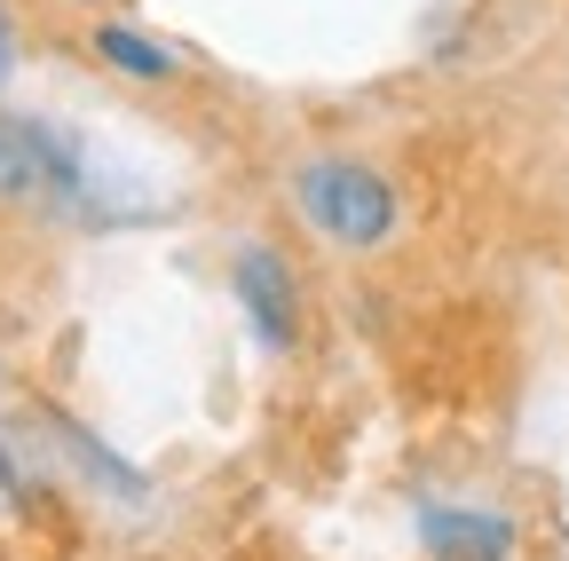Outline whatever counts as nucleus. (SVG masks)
Returning a JSON list of instances; mask_svg holds the SVG:
<instances>
[{
    "mask_svg": "<svg viewBox=\"0 0 569 561\" xmlns=\"http://www.w3.org/2000/svg\"><path fill=\"white\" fill-rule=\"evenodd\" d=\"M293 206H301V222L340 246V253H380L403 222V198L396 182L372 167V159H309L293 174Z\"/></svg>",
    "mask_w": 569,
    "mask_h": 561,
    "instance_id": "obj_1",
    "label": "nucleus"
},
{
    "mask_svg": "<svg viewBox=\"0 0 569 561\" xmlns=\"http://www.w3.org/2000/svg\"><path fill=\"white\" fill-rule=\"evenodd\" d=\"M88 151L71 143L63 127L32 119V111H0V198L17 206H71V214H88Z\"/></svg>",
    "mask_w": 569,
    "mask_h": 561,
    "instance_id": "obj_2",
    "label": "nucleus"
},
{
    "mask_svg": "<svg viewBox=\"0 0 569 561\" xmlns=\"http://www.w3.org/2000/svg\"><path fill=\"white\" fill-rule=\"evenodd\" d=\"M230 293L246 309V332L269 348V357H284V348L301 340V277H293V261H284L277 246L246 238L230 253Z\"/></svg>",
    "mask_w": 569,
    "mask_h": 561,
    "instance_id": "obj_3",
    "label": "nucleus"
},
{
    "mask_svg": "<svg viewBox=\"0 0 569 561\" xmlns=\"http://www.w3.org/2000/svg\"><path fill=\"white\" fill-rule=\"evenodd\" d=\"M419 553L427 561H515L522 553V530L490 507H443L427 499L419 507Z\"/></svg>",
    "mask_w": 569,
    "mask_h": 561,
    "instance_id": "obj_4",
    "label": "nucleus"
},
{
    "mask_svg": "<svg viewBox=\"0 0 569 561\" xmlns=\"http://www.w3.org/2000/svg\"><path fill=\"white\" fill-rule=\"evenodd\" d=\"M40 419H48V443L71 459V474H80L96 499H111V507H151V474H142L134 459H119L96 428H80L71 411H40Z\"/></svg>",
    "mask_w": 569,
    "mask_h": 561,
    "instance_id": "obj_5",
    "label": "nucleus"
},
{
    "mask_svg": "<svg viewBox=\"0 0 569 561\" xmlns=\"http://www.w3.org/2000/svg\"><path fill=\"white\" fill-rule=\"evenodd\" d=\"M96 56L111 63L119 80H151V88L174 80V48H159L142 24H96Z\"/></svg>",
    "mask_w": 569,
    "mask_h": 561,
    "instance_id": "obj_6",
    "label": "nucleus"
},
{
    "mask_svg": "<svg viewBox=\"0 0 569 561\" xmlns=\"http://www.w3.org/2000/svg\"><path fill=\"white\" fill-rule=\"evenodd\" d=\"M17 80V17H9V0H0V88Z\"/></svg>",
    "mask_w": 569,
    "mask_h": 561,
    "instance_id": "obj_7",
    "label": "nucleus"
}]
</instances>
